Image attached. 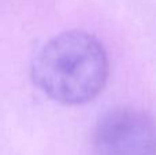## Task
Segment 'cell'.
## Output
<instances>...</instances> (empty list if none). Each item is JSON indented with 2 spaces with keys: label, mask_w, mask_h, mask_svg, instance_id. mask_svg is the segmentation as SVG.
Masks as SVG:
<instances>
[{
  "label": "cell",
  "mask_w": 156,
  "mask_h": 155,
  "mask_svg": "<svg viewBox=\"0 0 156 155\" xmlns=\"http://www.w3.org/2000/svg\"><path fill=\"white\" fill-rule=\"evenodd\" d=\"M32 78L41 92L58 103L85 104L107 82V52L90 33L63 32L38 49L32 63Z\"/></svg>",
  "instance_id": "cell-1"
},
{
  "label": "cell",
  "mask_w": 156,
  "mask_h": 155,
  "mask_svg": "<svg viewBox=\"0 0 156 155\" xmlns=\"http://www.w3.org/2000/svg\"><path fill=\"white\" fill-rule=\"evenodd\" d=\"M94 155H156V121L132 107L108 111L92 139Z\"/></svg>",
  "instance_id": "cell-2"
}]
</instances>
